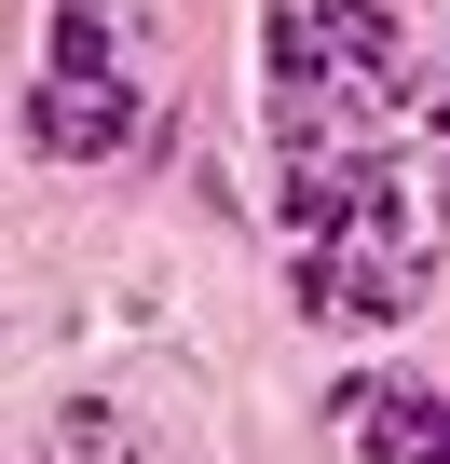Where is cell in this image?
<instances>
[{
    "label": "cell",
    "instance_id": "obj_1",
    "mask_svg": "<svg viewBox=\"0 0 450 464\" xmlns=\"http://www.w3.org/2000/svg\"><path fill=\"white\" fill-rule=\"evenodd\" d=\"M123 137H137L123 69H55V82L28 96V150H55V164H110Z\"/></svg>",
    "mask_w": 450,
    "mask_h": 464
},
{
    "label": "cell",
    "instance_id": "obj_2",
    "mask_svg": "<svg viewBox=\"0 0 450 464\" xmlns=\"http://www.w3.org/2000/svg\"><path fill=\"white\" fill-rule=\"evenodd\" d=\"M341 437H369V464H450V396L382 369V382L341 396Z\"/></svg>",
    "mask_w": 450,
    "mask_h": 464
}]
</instances>
